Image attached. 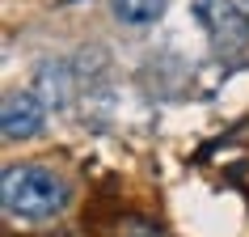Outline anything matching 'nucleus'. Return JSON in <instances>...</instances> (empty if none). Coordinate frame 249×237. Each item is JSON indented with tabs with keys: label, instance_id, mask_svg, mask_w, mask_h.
<instances>
[{
	"label": "nucleus",
	"instance_id": "obj_1",
	"mask_svg": "<svg viewBox=\"0 0 249 237\" xmlns=\"http://www.w3.org/2000/svg\"><path fill=\"white\" fill-rule=\"evenodd\" d=\"M68 199H72V186L47 165H13V170H4L0 203L17 220H26V224L55 220L68 208Z\"/></svg>",
	"mask_w": 249,
	"mask_h": 237
},
{
	"label": "nucleus",
	"instance_id": "obj_2",
	"mask_svg": "<svg viewBox=\"0 0 249 237\" xmlns=\"http://www.w3.org/2000/svg\"><path fill=\"white\" fill-rule=\"evenodd\" d=\"M47 102H42L34 89H17L4 98V106H0V132H4V140L9 144H17V140H34V136L47 127Z\"/></svg>",
	"mask_w": 249,
	"mask_h": 237
},
{
	"label": "nucleus",
	"instance_id": "obj_3",
	"mask_svg": "<svg viewBox=\"0 0 249 237\" xmlns=\"http://www.w3.org/2000/svg\"><path fill=\"white\" fill-rule=\"evenodd\" d=\"M198 21L211 30V42L224 55L241 51L249 42V17L236 9L232 0H198Z\"/></svg>",
	"mask_w": 249,
	"mask_h": 237
},
{
	"label": "nucleus",
	"instance_id": "obj_4",
	"mask_svg": "<svg viewBox=\"0 0 249 237\" xmlns=\"http://www.w3.org/2000/svg\"><path fill=\"white\" fill-rule=\"evenodd\" d=\"M72 64L68 59H51V64L38 68V77H34V93H38L42 102H47V110H68V102H72Z\"/></svg>",
	"mask_w": 249,
	"mask_h": 237
},
{
	"label": "nucleus",
	"instance_id": "obj_5",
	"mask_svg": "<svg viewBox=\"0 0 249 237\" xmlns=\"http://www.w3.org/2000/svg\"><path fill=\"white\" fill-rule=\"evenodd\" d=\"M110 9L123 26H152L165 13V0H110Z\"/></svg>",
	"mask_w": 249,
	"mask_h": 237
},
{
	"label": "nucleus",
	"instance_id": "obj_6",
	"mask_svg": "<svg viewBox=\"0 0 249 237\" xmlns=\"http://www.w3.org/2000/svg\"><path fill=\"white\" fill-rule=\"evenodd\" d=\"M245 9H249V0H245Z\"/></svg>",
	"mask_w": 249,
	"mask_h": 237
}]
</instances>
